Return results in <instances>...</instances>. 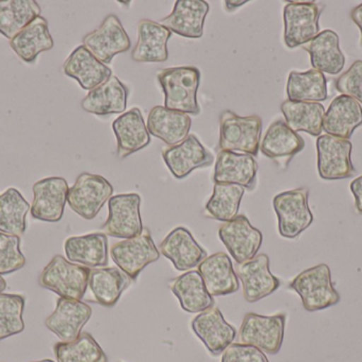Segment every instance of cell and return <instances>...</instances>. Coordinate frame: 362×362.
I'll use <instances>...</instances> for the list:
<instances>
[{"mask_svg":"<svg viewBox=\"0 0 362 362\" xmlns=\"http://www.w3.org/2000/svg\"><path fill=\"white\" fill-rule=\"evenodd\" d=\"M289 288L301 298L302 305L308 312H319L340 302V295L332 281V272L327 264H320L298 274Z\"/></svg>","mask_w":362,"mask_h":362,"instance_id":"277c9868","label":"cell"},{"mask_svg":"<svg viewBox=\"0 0 362 362\" xmlns=\"http://www.w3.org/2000/svg\"><path fill=\"white\" fill-rule=\"evenodd\" d=\"M163 159L176 179H185L198 168L209 167L214 163L212 153L202 146L194 134H189L182 142L163 149Z\"/></svg>","mask_w":362,"mask_h":362,"instance_id":"ac0fdd59","label":"cell"},{"mask_svg":"<svg viewBox=\"0 0 362 362\" xmlns=\"http://www.w3.org/2000/svg\"><path fill=\"white\" fill-rule=\"evenodd\" d=\"M351 191L355 198V206L359 215H362V176L355 179L350 185Z\"/></svg>","mask_w":362,"mask_h":362,"instance_id":"f6af8a7d","label":"cell"},{"mask_svg":"<svg viewBox=\"0 0 362 362\" xmlns=\"http://www.w3.org/2000/svg\"><path fill=\"white\" fill-rule=\"evenodd\" d=\"M40 14L35 0H0V33L12 40Z\"/></svg>","mask_w":362,"mask_h":362,"instance_id":"8d00e7d4","label":"cell"},{"mask_svg":"<svg viewBox=\"0 0 362 362\" xmlns=\"http://www.w3.org/2000/svg\"><path fill=\"white\" fill-rule=\"evenodd\" d=\"M204 286L208 293L214 297L232 295L240 289V280L235 273L229 255L223 252L206 256L197 266Z\"/></svg>","mask_w":362,"mask_h":362,"instance_id":"7402d4cb","label":"cell"},{"mask_svg":"<svg viewBox=\"0 0 362 362\" xmlns=\"http://www.w3.org/2000/svg\"><path fill=\"white\" fill-rule=\"evenodd\" d=\"M285 123L295 132H305L320 136L323 130L325 106L315 102H295L286 100L281 104Z\"/></svg>","mask_w":362,"mask_h":362,"instance_id":"e575fe53","label":"cell"},{"mask_svg":"<svg viewBox=\"0 0 362 362\" xmlns=\"http://www.w3.org/2000/svg\"><path fill=\"white\" fill-rule=\"evenodd\" d=\"M172 32L151 19H141L138 25V42L132 50V59L138 63H163L169 57L168 42Z\"/></svg>","mask_w":362,"mask_h":362,"instance_id":"cb8c5ba5","label":"cell"},{"mask_svg":"<svg viewBox=\"0 0 362 362\" xmlns=\"http://www.w3.org/2000/svg\"><path fill=\"white\" fill-rule=\"evenodd\" d=\"M305 148L303 137L282 119L274 121L266 131L259 150L281 167L288 166L295 155Z\"/></svg>","mask_w":362,"mask_h":362,"instance_id":"ffe728a7","label":"cell"},{"mask_svg":"<svg viewBox=\"0 0 362 362\" xmlns=\"http://www.w3.org/2000/svg\"><path fill=\"white\" fill-rule=\"evenodd\" d=\"M57 362H108L105 352L89 333H82L72 342L55 344Z\"/></svg>","mask_w":362,"mask_h":362,"instance_id":"ab89813d","label":"cell"},{"mask_svg":"<svg viewBox=\"0 0 362 362\" xmlns=\"http://www.w3.org/2000/svg\"><path fill=\"white\" fill-rule=\"evenodd\" d=\"M33 202L31 215L36 220L45 222H59L63 218L67 203V181L64 178L53 176L38 181L33 185Z\"/></svg>","mask_w":362,"mask_h":362,"instance_id":"9a60e30c","label":"cell"},{"mask_svg":"<svg viewBox=\"0 0 362 362\" xmlns=\"http://www.w3.org/2000/svg\"><path fill=\"white\" fill-rule=\"evenodd\" d=\"M194 334L213 356H219L233 344L236 329L223 318L219 308L200 312L191 323Z\"/></svg>","mask_w":362,"mask_h":362,"instance_id":"e0dca14e","label":"cell"},{"mask_svg":"<svg viewBox=\"0 0 362 362\" xmlns=\"http://www.w3.org/2000/svg\"><path fill=\"white\" fill-rule=\"evenodd\" d=\"M286 93L291 101H325L329 98L327 78L323 72L314 68L304 72L293 70L287 80Z\"/></svg>","mask_w":362,"mask_h":362,"instance_id":"d590c367","label":"cell"},{"mask_svg":"<svg viewBox=\"0 0 362 362\" xmlns=\"http://www.w3.org/2000/svg\"><path fill=\"white\" fill-rule=\"evenodd\" d=\"M209 10L210 6L204 0H177L171 14L160 19L159 23L183 38L197 40L204 34Z\"/></svg>","mask_w":362,"mask_h":362,"instance_id":"603a6c76","label":"cell"},{"mask_svg":"<svg viewBox=\"0 0 362 362\" xmlns=\"http://www.w3.org/2000/svg\"><path fill=\"white\" fill-rule=\"evenodd\" d=\"M191 127L189 115L161 106L151 110L146 125L148 133L171 147L182 142L189 136Z\"/></svg>","mask_w":362,"mask_h":362,"instance_id":"83f0119b","label":"cell"},{"mask_svg":"<svg viewBox=\"0 0 362 362\" xmlns=\"http://www.w3.org/2000/svg\"><path fill=\"white\" fill-rule=\"evenodd\" d=\"M31 362H54V361H51V359H44V361H31Z\"/></svg>","mask_w":362,"mask_h":362,"instance_id":"681fc988","label":"cell"},{"mask_svg":"<svg viewBox=\"0 0 362 362\" xmlns=\"http://www.w3.org/2000/svg\"><path fill=\"white\" fill-rule=\"evenodd\" d=\"M117 137V157L125 159L148 146L151 136L141 111L133 108L112 123Z\"/></svg>","mask_w":362,"mask_h":362,"instance_id":"484cf974","label":"cell"},{"mask_svg":"<svg viewBox=\"0 0 362 362\" xmlns=\"http://www.w3.org/2000/svg\"><path fill=\"white\" fill-rule=\"evenodd\" d=\"M25 305L23 295L0 293V341L23 332Z\"/></svg>","mask_w":362,"mask_h":362,"instance_id":"60d3db41","label":"cell"},{"mask_svg":"<svg viewBox=\"0 0 362 362\" xmlns=\"http://www.w3.org/2000/svg\"><path fill=\"white\" fill-rule=\"evenodd\" d=\"M221 362H269L265 353L252 346L232 344L226 349Z\"/></svg>","mask_w":362,"mask_h":362,"instance_id":"ee69618b","label":"cell"},{"mask_svg":"<svg viewBox=\"0 0 362 362\" xmlns=\"http://www.w3.org/2000/svg\"><path fill=\"white\" fill-rule=\"evenodd\" d=\"M30 210L31 206L16 188L6 189L0 195V232L21 237L27 230Z\"/></svg>","mask_w":362,"mask_h":362,"instance_id":"f35d334b","label":"cell"},{"mask_svg":"<svg viewBox=\"0 0 362 362\" xmlns=\"http://www.w3.org/2000/svg\"><path fill=\"white\" fill-rule=\"evenodd\" d=\"M89 276V268L71 263L62 255H55L42 270L38 283L59 298L82 301L88 287Z\"/></svg>","mask_w":362,"mask_h":362,"instance_id":"3957f363","label":"cell"},{"mask_svg":"<svg viewBox=\"0 0 362 362\" xmlns=\"http://www.w3.org/2000/svg\"><path fill=\"white\" fill-rule=\"evenodd\" d=\"M219 239L236 264H243L257 256L263 244V234L252 227L245 215L223 222L218 230Z\"/></svg>","mask_w":362,"mask_h":362,"instance_id":"7c38bea8","label":"cell"},{"mask_svg":"<svg viewBox=\"0 0 362 362\" xmlns=\"http://www.w3.org/2000/svg\"><path fill=\"white\" fill-rule=\"evenodd\" d=\"M323 6L316 2H287L284 6V42L293 49L316 38L320 33L319 19Z\"/></svg>","mask_w":362,"mask_h":362,"instance_id":"9c48e42d","label":"cell"},{"mask_svg":"<svg viewBox=\"0 0 362 362\" xmlns=\"http://www.w3.org/2000/svg\"><path fill=\"white\" fill-rule=\"evenodd\" d=\"M286 315L274 316L249 312L245 316L238 332V344H248L268 355H276L284 340Z\"/></svg>","mask_w":362,"mask_h":362,"instance_id":"8992f818","label":"cell"},{"mask_svg":"<svg viewBox=\"0 0 362 362\" xmlns=\"http://www.w3.org/2000/svg\"><path fill=\"white\" fill-rule=\"evenodd\" d=\"M303 49L310 55L314 69L329 74H338L346 65V57L340 49L339 35L331 29L323 30Z\"/></svg>","mask_w":362,"mask_h":362,"instance_id":"4dcf8cb0","label":"cell"},{"mask_svg":"<svg viewBox=\"0 0 362 362\" xmlns=\"http://www.w3.org/2000/svg\"><path fill=\"white\" fill-rule=\"evenodd\" d=\"M268 255L259 254L250 261L238 264L235 273L242 282L243 295L248 303H255L278 290L281 282L270 271Z\"/></svg>","mask_w":362,"mask_h":362,"instance_id":"5bb4252c","label":"cell"},{"mask_svg":"<svg viewBox=\"0 0 362 362\" xmlns=\"http://www.w3.org/2000/svg\"><path fill=\"white\" fill-rule=\"evenodd\" d=\"M336 89L342 95L354 98L362 103V61H355L351 67L336 80Z\"/></svg>","mask_w":362,"mask_h":362,"instance_id":"7bdbcfd3","label":"cell"},{"mask_svg":"<svg viewBox=\"0 0 362 362\" xmlns=\"http://www.w3.org/2000/svg\"><path fill=\"white\" fill-rule=\"evenodd\" d=\"M259 165L255 157L231 151H219L215 162L214 183L235 184L248 191L257 186Z\"/></svg>","mask_w":362,"mask_h":362,"instance_id":"d6986e66","label":"cell"},{"mask_svg":"<svg viewBox=\"0 0 362 362\" xmlns=\"http://www.w3.org/2000/svg\"><path fill=\"white\" fill-rule=\"evenodd\" d=\"M171 290L180 307L189 314H200L214 307V298L208 293L198 271H187L171 282Z\"/></svg>","mask_w":362,"mask_h":362,"instance_id":"836d02e7","label":"cell"},{"mask_svg":"<svg viewBox=\"0 0 362 362\" xmlns=\"http://www.w3.org/2000/svg\"><path fill=\"white\" fill-rule=\"evenodd\" d=\"M351 18L361 29L362 43V4L353 9L352 12H351Z\"/></svg>","mask_w":362,"mask_h":362,"instance_id":"bcb514c9","label":"cell"},{"mask_svg":"<svg viewBox=\"0 0 362 362\" xmlns=\"http://www.w3.org/2000/svg\"><path fill=\"white\" fill-rule=\"evenodd\" d=\"M127 97V87L119 80L118 77L112 76L103 84L89 91L81 104L87 113L97 116H107L124 112Z\"/></svg>","mask_w":362,"mask_h":362,"instance_id":"f1b7e54d","label":"cell"},{"mask_svg":"<svg viewBox=\"0 0 362 362\" xmlns=\"http://www.w3.org/2000/svg\"><path fill=\"white\" fill-rule=\"evenodd\" d=\"M262 129L263 121L257 115L243 117L225 111L219 118V149L257 157Z\"/></svg>","mask_w":362,"mask_h":362,"instance_id":"7a4b0ae2","label":"cell"},{"mask_svg":"<svg viewBox=\"0 0 362 362\" xmlns=\"http://www.w3.org/2000/svg\"><path fill=\"white\" fill-rule=\"evenodd\" d=\"M362 125V108L354 98L337 96L332 101L323 119V130L327 135L349 140Z\"/></svg>","mask_w":362,"mask_h":362,"instance_id":"4316f807","label":"cell"},{"mask_svg":"<svg viewBox=\"0 0 362 362\" xmlns=\"http://www.w3.org/2000/svg\"><path fill=\"white\" fill-rule=\"evenodd\" d=\"M6 282L4 278H2L1 274H0V293H4V291L6 289Z\"/></svg>","mask_w":362,"mask_h":362,"instance_id":"c3c4849f","label":"cell"},{"mask_svg":"<svg viewBox=\"0 0 362 362\" xmlns=\"http://www.w3.org/2000/svg\"><path fill=\"white\" fill-rule=\"evenodd\" d=\"M245 4H247V1H225L226 8L228 11H233L234 9L240 8Z\"/></svg>","mask_w":362,"mask_h":362,"instance_id":"7dc6e473","label":"cell"},{"mask_svg":"<svg viewBox=\"0 0 362 362\" xmlns=\"http://www.w3.org/2000/svg\"><path fill=\"white\" fill-rule=\"evenodd\" d=\"M25 265V257L21 251V237L0 232V274L13 273Z\"/></svg>","mask_w":362,"mask_h":362,"instance_id":"b9f144b4","label":"cell"},{"mask_svg":"<svg viewBox=\"0 0 362 362\" xmlns=\"http://www.w3.org/2000/svg\"><path fill=\"white\" fill-rule=\"evenodd\" d=\"M110 253L117 267L133 281L137 280L148 266L160 259V252L148 229H144L139 236L117 242Z\"/></svg>","mask_w":362,"mask_h":362,"instance_id":"ba28073f","label":"cell"},{"mask_svg":"<svg viewBox=\"0 0 362 362\" xmlns=\"http://www.w3.org/2000/svg\"><path fill=\"white\" fill-rule=\"evenodd\" d=\"M64 74L76 79L85 91H93L112 76V69L100 62L85 46L72 51L63 65Z\"/></svg>","mask_w":362,"mask_h":362,"instance_id":"d4e9b609","label":"cell"},{"mask_svg":"<svg viewBox=\"0 0 362 362\" xmlns=\"http://www.w3.org/2000/svg\"><path fill=\"white\" fill-rule=\"evenodd\" d=\"M114 187L99 174L83 172L68 191L67 203L85 220H93L112 197Z\"/></svg>","mask_w":362,"mask_h":362,"instance_id":"52a82bcc","label":"cell"},{"mask_svg":"<svg viewBox=\"0 0 362 362\" xmlns=\"http://www.w3.org/2000/svg\"><path fill=\"white\" fill-rule=\"evenodd\" d=\"M310 191L297 188L283 191L274 198L272 205L278 216L279 233L287 239L301 235L314 221V215L308 205Z\"/></svg>","mask_w":362,"mask_h":362,"instance_id":"5b68a950","label":"cell"},{"mask_svg":"<svg viewBox=\"0 0 362 362\" xmlns=\"http://www.w3.org/2000/svg\"><path fill=\"white\" fill-rule=\"evenodd\" d=\"M318 172L327 181L344 180L356 174L351 159L353 145L349 140L335 136L320 135L317 140Z\"/></svg>","mask_w":362,"mask_h":362,"instance_id":"8fae6325","label":"cell"},{"mask_svg":"<svg viewBox=\"0 0 362 362\" xmlns=\"http://www.w3.org/2000/svg\"><path fill=\"white\" fill-rule=\"evenodd\" d=\"M244 193L245 188L240 185L214 183L212 197L204 206V216L221 222L233 220L238 216Z\"/></svg>","mask_w":362,"mask_h":362,"instance_id":"74e56055","label":"cell"},{"mask_svg":"<svg viewBox=\"0 0 362 362\" xmlns=\"http://www.w3.org/2000/svg\"><path fill=\"white\" fill-rule=\"evenodd\" d=\"M66 257L71 263L89 269L108 266V239L104 233L69 237L64 244Z\"/></svg>","mask_w":362,"mask_h":362,"instance_id":"f546056e","label":"cell"},{"mask_svg":"<svg viewBox=\"0 0 362 362\" xmlns=\"http://www.w3.org/2000/svg\"><path fill=\"white\" fill-rule=\"evenodd\" d=\"M141 197L138 193H122L108 200V218L102 230L110 237L129 239L144 232Z\"/></svg>","mask_w":362,"mask_h":362,"instance_id":"30bf717a","label":"cell"},{"mask_svg":"<svg viewBox=\"0 0 362 362\" xmlns=\"http://www.w3.org/2000/svg\"><path fill=\"white\" fill-rule=\"evenodd\" d=\"M159 252L171 261L178 271H189L197 267L206 256V250L194 239L185 227H176L161 242Z\"/></svg>","mask_w":362,"mask_h":362,"instance_id":"44dd1931","label":"cell"},{"mask_svg":"<svg viewBox=\"0 0 362 362\" xmlns=\"http://www.w3.org/2000/svg\"><path fill=\"white\" fill-rule=\"evenodd\" d=\"M133 282L118 267L95 268L90 269L88 287L98 304L112 308Z\"/></svg>","mask_w":362,"mask_h":362,"instance_id":"1f68e13d","label":"cell"},{"mask_svg":"<svg viewBox=\"0 0 362 362\" xmlns=\"http://www.w3.org/2000/svg\"><path fill=\"white\" fill-rule=\"evenodd\" d=\"M165 94V106L187 115L200 113L197 91L200 84V70L193 66L165 68L157 74Z\"/></svg>","mask_w":362,"mask_h":362,"instance_id":"6da1fadb","label":"cell"},{"mask_svg":"<svg viewBox=\"0 0 362 362\" xmlns=\"http://www.w3.org/2000/svg\"><path fill=\"white\" fill-rule=\"evenodd\" d=\"M91 315L93 310L88 304L59 298L54 312L46 319L45 325L62 342H72L80 337L83 327L90 320Z\"/></svg>","mask_w":362,"mask_h":362,"instance_id":"2e32d148","label":"cell"},{"mask_svg":"<svg viewBox=\"0 0 362 362\" xmlns=\"http://www.w3.org/2000/svg\"><path fill=\"white\" fill-rule=\"evenodd\" d=\"M83 46L106 65L119 53L129 50L132 43L120 19L116 15L110 14L98 29L83 38Z\"/></svg>","mask_w":362,"mask_h":362,"instance_id":"4fadbf2b","label":"cell"},{"mask_svg":"<svg viewBox=\"0 0 362 362\" xmlns=\"http://www.w3.org/2000/svg\"><path fill=\"white\" fill-rule=\"evenodd\" d=\"M10 46L25 63H33L40 53L51 50L54 42L49 31L47 19L42 15L36 17L10 40Z\"/></svg>","mask_w":362,"mask_h":362,"instance_id":"d6a6232c","label":"cell"}]
</instances>
